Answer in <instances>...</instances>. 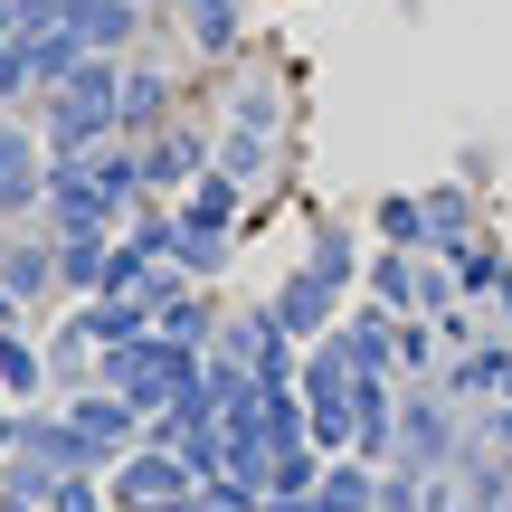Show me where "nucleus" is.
Returning <instances> with one entry per match:
<instances>
[{"instance_id": "1", "label": "nucleus", "mask_w": 512, "mask_h": 512, "mask_svg": "<svg viewBox=\"0 0 512 512\" xmlns=\"http://www.w3.org/2000/svg\"><path fill=\"white\" fill-rule=\"evenodd\" d=\"M389 446H399L408 475H456V456H465V446H456V418H446L437 399H408V408H399V437H389Z\"/></svg>"}, {"instance_id": "2", "label": "nucleus", "mask_w": 512, "mask_h": 512, "mask_svg": "<svg viewBox=\"0 0 512 512\" xmlns=\"http://www.w3.org/2000/svg\"><path fill=\"white\" fill-rule=\"evenodd\" d=\"M190 484H200V475H190L181 456H133L124 475H114V512H171Z\"/></svg>"}, {"instance_id": "3", "label": "nucleus", "mask_w": 512, "mask_h": 512, "mask_svg": "<svg viewBox=\"0 0 512 512\" xmlns=\"http://www.w3.org/2000/svg\"><path fill=\"white\" fill-rule=\"evenodd\" d=\"M313 512H380V475L370 465H323V484H313Z\"/></svg>"}, {"instance_id": "4", "label": "nucleus", "mask_w": 512, "mask_h": 512, "mask_svg": "<svg viewBox=\"0 0 512 512\" xmlns=\"http://www.w3.org/2000/svg\"><path fill=\"white\" fill-rule=\"evenodd\" d=\"M114 380H124V399H162V389L181 380V361H162V351H143V361H114Z\"/></svg>"}, {"instance_id": "5", "label": "nucleus", "mask_w": 512, "mask_h": 512, "mask_svg": "<svg viewBox=\"0 0 512 512\" xmlns=\"http://www.w3.org/2000/svg\"><path fill=\"white\" fill-rule=\"evenodd\" d=\"M124 408H86V418H76V437H86V456H105V446H124Z\"/></svg>"}, {"instance_id": "6", "label": "nucleus", "mask_w": 512, "mask_h": 512, "mask_svg": "<svg viewBox=\"0 0 512 512\" xmlns=\"http://www.w3.org/2000/svg\"><path fill=\"white\" fill-rule=\"evenodd\" d=\"M380 512H427V475H389L380 484Z\"/></svg>"}, {"instance_id": "7", "label": "nucleus", "mask_w": 512, "mask_h": 512, "mask_svg": "<svg viewBox=\"0 0 512 512\" xmlns=\"http://www.w3.org/2000/svg\"><path fill=\"white\" fill-rule=\"evenodd\" d=\"M427 512H475V494H465L456 475H427Z\"/></svg>"}, {"instance_id": "8", "label": "nucleus", "mask_w": 512, "mask_h": 512, "mask_svg": "<svg viewBox=\"0 0 512 512\" xmlns=\"http://www.w3.org/2000/svg\"><path fill=\"white\" fill-rule=\"evenodd\" d=\"M48 512H105V503H95V484H76V475H57V494H48Z\"/></svg>"}, {"instance_id": "9", "label": "nucleus", "mask_w": 512, "mask_h": 512, "mask_svg": "<svg viewBox=\"0 0 512 512\" xmlns=\"http://www.w3.org/2000/svg\"><path fill=\"white\" fill-rule=\"evenodd\" d=\"M256 512H313V494H266Z\"/></svg>"}, {"instance_id": "10", "label": "nucleus", "mask_w": 512, "mask_h": 512, "mask_svg": "<svg viewBox=\"0 0 512 512\" xmlns=\"http://www.w3.org/2000/svg\"><path fill=\"white\" fill-rule=\"evenodd\" d=\"M494 437H503V446H512V408H503V418H494Z\"/></svg>"}]
</instances>
